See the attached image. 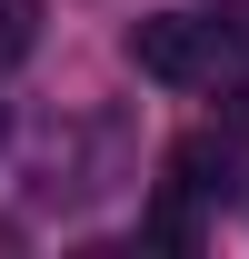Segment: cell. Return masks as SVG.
Here are the masks:
<instances>
[{
	"mask_svg": "<svg viewBox=\"0 0 249 259\" xmlns=\"http://www.w3.org/2000/svg\"><path fill=\"white\" fill-rule=\"evenodd\" d=\"M229 100H239V110H229V120H239V140H249V90H229Z\"/></svg>",
	"mask_w": 249,
	"mask_h": 259,
	"instance_id": "4",
	"label": "cell"
},
{
	"mask_svg": "<svg viewBox=\"0 0 249 259\" xmlns=\"http://www.w3.org/2000/svg\"><path fill=\"white\" fill-rule=\"evenodd\" d=\"M170 190L229 199V150H219V140H180V150H170Z\"/></svg>",
	"mask_w": 249,
	"mask_h": 259,
	"instance_id": "2",
	"label": "cell"
},
{
	"mask_svg": "<svg viewBox=\"0 0 249 259\" xmlns=\"http://www.w3.org/2000/svg\"><path fill=\"white\" fill-rule=\"evenodd\" d=\"M0 140H10V110H0Z\"/></svg>",
	"mask_w": 249,
	"mask_h": 259,
	"instance_id": "5",
	"label": "cell"
},
{
	"mask_svg": "<svg viewBox=\"0 0 249 259\" xmlns=\"http://www.w3.org/2000/svg\"><path fill=\"white\" fill-rule=\"evenodd\" d=\"M130 70L159 80V90H199L219 70V40H210V20H189V10H150V20L130 30Z\"/></svg>",
	"mask_w": 249,
	"mask_h": 259,
	"instance_id": "1",
	"label": "cell"
},
{
	"mask_svg": "<svg viewBox=\"0 0 249 259\" xmlns=\"http://www.w3.org/2000/svg\"><path fill=\"white\" fill-rule=\"evenodd\" d=\"M159 239V249H199V220H189V190H170V199H150V220H140Z\"/></svg>",
	"mask_w": 249,
	"mask_h": 259,
	"instance_id": "3",
	"label": "cell"
}]
</instances>
